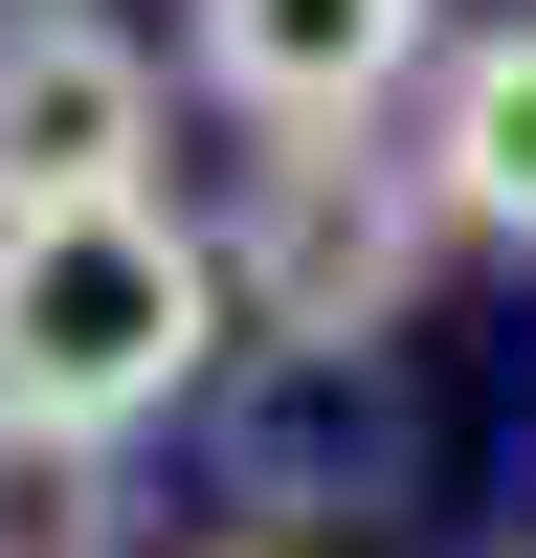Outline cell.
<instances>
[{
	"mask_svg": "<svg viewBox=\"0 0 536 558\" xmlns=\"http://www.w3.org/2000/svg\"><path fill=\"white\" fill-rule=\"evenodd\" d=\"M157 179V45L112 0H0V223H68Z\"/></svg>",
	"mask_w": 536,
	"mask_h": 558,
	"instance_id": "obj_4",
	"label": "cell"
},
{
	"mask_svg": "<svg viewBox=\"0 0 536 558\" xmlns=\"http://www.w3.org/2000/svg\"><path fill=\"white\" fill-rule=\"evenodd\" d=\"M0 558H134V447L0 402Z\"/></svg>",
	"mask_w": 536,
	"mask_h": 558,
	"instance_id": "obj_6",
	"label": "cell"
},
{
	"mask_svg": "<svg viewBox=\"0 0 536 558\" xmlns=\"http://www.w3.org/2000/svg\"><path fill=\"white\" fill-rule=\"evenodd\" d=\"M179 68L223 134H402L447 68V0H179Z\"/></svg>",
	"mask_w": 536,
	"mask_h": 558,
	"instance_id": "obj_3",
	"label": "cell"
},
{
	"mask_svg": "<svg viewBox=\"0 0 536 558\" xmlns=\"http://www.w3.org/2000/svg\"><path fill=\"white\" fill-rule=\"evenodd\" d=\"M202 558H313V536H202Z\"/></svg>",
	"mask_w": 536,
	"mask_h": 558,
	"instance_id": "obj_7",
	"label": "cell"
},
{
	"mask_svg": "<svg viewBox=\"0 0 536 558\" xmlns=\"http://www.w3.org/2000/svg\"><path fill=\"white\" fill-rule=\"evenodd\" d=\"M223 357H246V268H223V223H179L157 179L134 202H68V223H0V402H45V425H179V402H223Z\"/></svg>",
	"mask_w": 536,
	"mask_h": 558,
	"instance_id": "obj_1",
	"label": "cell"
},
{
	"mask_svg": "<svg viewBox=\"0 0 536 558\" xmlns=\"http://www.w3.org/2000/svg\"><path fill=\"white\" fill-rule=\"evenodd\" d=\"M402 157H425L447 246H514V268H536V0H514V23H447V68H425V112H402Z\"/></svg>",
	"mask_w": 536,
	"mask_h": 558,
	"instance_id": "obj_5",
	"label": "cell"
},
{
	"mask_svg": "<svg viewBox=\"0 0 536 558\" xmlns=\"http://www.w3.org/2000/svg\"><path fill=\"white\" fill-rule=\"evenodd\" d=\"M223 268H246V336H313V357H402L447 268V202L402 134H246V202H223Z\"/></svg>",
	"mask_w": 536,
	"mask_h": 558,
	"instance_id": "obj_2",
	"label": "cell"
}]
</instances>
